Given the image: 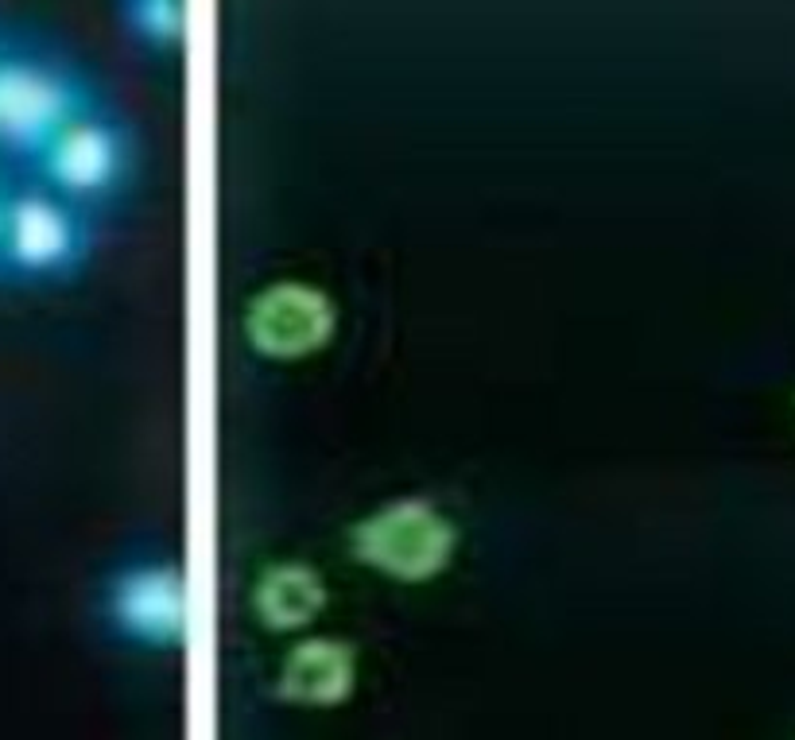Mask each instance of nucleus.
<instances>
[{
  "label": "nucleus",
  "mask_w": 795,
  "mask_h": 740,
  "mask_svg": "<svg viewBox=\"0 0 795 740\" xmlns=\"http://www.w3.org/2000/svg\"><path fill=\"white\" fill-rule=\"evenodd\" d=\"M101 237H106L101 213L16 171L0 230V287L12 292L66 287L94 264Z\"/></svg>",
  "instance_id": "nucleus-1"
},
{
  "label": "nucleus",
  "mask_w": 795,
  "mask_h": 740,
  "mask_svg": "<svg viewBox=\"0 0 795 740\" xmlns=\"http://www.w3.org/2000/svg\"><path fill=\"white\" fill-rule=\"evenodd\" d=\"M140 168L144 148L133 116L106 94L74 113L20 171L109 221L133 198Z\"/></svg>",
  "instance_id": "nucleus-2"
},
{
  "label": "nucleus",
  "mask_w": 795,
  "mask_h": 740,
  "mask_svg": "<svg viewBox=\"0 0 795 740\" xmlns=\"http://www.w3.org/2000/svg\"><path fill=\"white\" fill-rule=\"evenodd\" d=\"M98 98H106V86L86 62L39 39L12 36L0 51V163L20 171Z\"/></svg>",
  "instance_id": "nucleus-3"
},
{
  "label": "nucleus",
  "mask_w": 795,
  "mask_h": 740,
  "mask_svg": "<svg viewBox=\"0 0 795 740\" xmlns=\"http://www.w3.org/2000/svg\"><path fill=\"white\" fill-rule=\"evenodd\" d=\"M98 617L109 636L140 652H175L186 643L191 605L186 570L168 551H136L101 574Z\"/></svg>",
  "instance_id": "nucleus-4"
},
{
  "label": "nucleus",
  "mask_w": 795,
  "mask_h": 740,
  "mask_svg": "<svg viewBox=\"0 0 795 740\" xmlns=\"http://www.w3.org/2000/svg\"><path fill=\"white\" fill-rule=\"evenodd\" d=\"M117 24L144 54H175L186 44V0H113Z\"/></svg>",
  "instance_id": "nucleus-5"
},
{
  "label": "nucleus",
  "mask_w": 795,
  "mask_h": 740,
  "mask_svg": "<svg viewBox=\"0 0 795 740\" xmlns=\"http://www.w3.org/2000/svg\"><path fill=\"white\" fill-rule=\"evenodd\" d=\"M12 175H16V168H9V163H0V230H4V206H9Z\"/></svg>",
  "instance_id": "nucleus-6"
},
{
  "label": "nucleus",
  "mask_w": 795,
  "mask_h": 740,
  "mask_svg": "<svg viewBox=\"0 0 795 740\" xmlns=\"http://www.w3.org/2000/svg\"><path fill=\"white\" fill-rule=\"evenodd\" d=\"M16 36V32H4V27H0V51H4V47H9V39Z\"/></svg>",
  "instance_id": "nucleus-7"
}]
</instances>
